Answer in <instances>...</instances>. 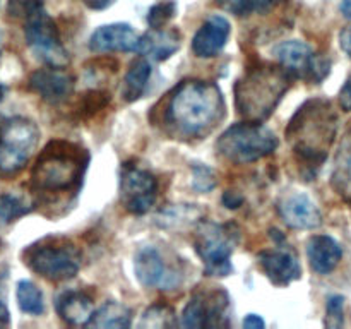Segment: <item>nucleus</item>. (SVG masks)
I'll list each match as a JSON object with an SVG mask.
<instances>
[{
  "instance_id": "4",
  "label": "nucleus",
  "mask_w": 351,
  "mask_h": 329,
  "mask_svg": "<svg viewBox=\"0 0 351 329\" xmlns=\"http://www.w3.org/2000/svg\"><path fill=\"white\" fill-rule=\"evenodd\" d=\"M88 154L69 141H51L38 156L31 184L38 192H71L79 187Z\"/></svg>"
},
{
  "instance_id": "29",
  "label": "nucleus",
  "mask_w": 351,
  "mask_h": 329,
  "mask_svg": "<svg viewBox=\"0 0 351 329\" xmlns=\"http://www.w3.org/2000/svg\"><path fill=\"white\" fill-rule=\"evenodd\" d=\"M175 12H177L175 2L156 3V5L151 7L149 12H147V24H149L151 27L165 26V24L175 16Z\"/></svg>"
},
{
  "instance_id": "33",
  "label": "nucleus",
  "mask_w": 351,
  "mask_h": 329,
  "mask_svg": "<svg viewBox=\"0 0 351 329\" xmlns=\"http://www.w3.org/2000/svg\"><path fill=\"white\" fill-rule=\"evenodd\" d=\"M339 105L346 112H351V79L343 86L341 91H339Z\"/></svg>"
},
{
  "instance_id": "26",
  "label": "nucleus",
  "mask_w": 351,
  "mask_h": 329,
  "mask_svg": "<svg viewBox=\"0 0 351 329\" xmlns=\"http://www.w3.org/2000/svg\"><path fill=\"white\" fill-rule=\"evenodd\" d=\"M173 326H177V317H175L173 308L163 304L151 305V307L144 312L139 322V328L146 329H163L173 328Z\"/></svg>"
},
{
  "instance_id": "16",
  "label": "nucleus",
  "mask_w": 351,
  "mask_h": 329,
  "mask_svg": "<svg viewBox=\"0 0 351 329\" xmlns=\"http://www.w3.org/2000/svg\"><path fill=\"white\" fill-rule=\"evenodd\" d=\"M278 211L287 226L295 230H312L322 223L321 211L305 194L287 195L278 206Z\"/></svg>"
},
{
  "instance_id": "22",
  "label": "nucleus",
  "mask_w": 351,
  "mask_h": 329,
  "mask_svg": "<svg viewBox=\"0 0 351 329\" xmlns=\"http://www.w3.org/2000/svg\"><path fill=\"white\" fill-rule=\"evenodd\" d=\"M332 187L351 204V129L343 136L332 167Z\"/></svg>"
},
{
  "instance_id": "10",
  "label": "nucleus",
  "mask_w": 351,
  "mask_h": 329,
  "mask_svg": "<svg viewBox=\"0 0 351 329\" xmlns=\"http://www.w3.org/2000/svg\"><path fill=\"white\" fill-rule=\"evenodd\" d=\"M274 55L281 67L287 69L295 77L321 82L329 74V60L315 53L304 41H283L274 48Z\"/></svg>"
},
{
  "instance_id": "7",
  "label": "nucleus",
  "mask_w": 351,
  "mask_h": 329,
  "mask_svg": "<svg viewBox=\"0 0 351 329\" xmlns=\"http://www.w3.org/2000/svg\"><path fill=\"white\" fill-rule=\"evenodd\" d=\"M40 141L36 123L23 117L7 119L0 123V175L19 173L33 156Z\"/></svg>"
},
{
  "instance_id": "2",
  "label": "nucleus",
  "mask_w": 351,
  "mask_h": 329,
  "mask_svg": "<svg viewBox=\"0 0 351 329\" xmlns=\"http://www.w3.org/2000/svg\"><path fill=\"white\" fill-rule=\"evenodd\" d=\"M336 122L335 110L326 99H311L298 108L287 129L298 160L305 161L307 167H321L335 141Z\"/></svg>"
},
{
  "instance_id": "21",
  "label": "nucleus",
  "mask_w": 351,
  "mask_h": 329,
  "mask_svg": "<svg viewBox=\"0 0 351 329\" xmlns=\"http://www.w3.org/2000/svg\"><path fill=\"white\" fill-rule=\"evenodd\" d=\"M57 312L62 321L72 326H88L95 314V305L89 295L69 290L57 298Z\"/></svg>"
},
{
  "instance_id": "5",
  "label": "nucleus",
  "mask_w": 351,
  "mask_h": 329,
  "mask_svg": "<svg viewBox=\"0 0 351 329\" xmlns=\"http://www.w3.org/2000/svg\"><path fill=\"white\" fill-rule=\"evenodd\" d=\"M216 147L221 156L233 163H252L276 151L278 137L259 122H243L223 132Z\"/></svg>"
},
{
  "instance_id": "37",
  "label": "nucleus",
  "mask_w": 351,
  "mask_h": 329,
  "mask_svg": "<svg viewBox=\"0 0 351 329\" xmlns=\"http://www.w3.org/2000/svg\"><path fill=\"white\" fill-rule=\"evenodd\" d=\"M223 202L226 204V208H239L242 204V197H237L235 192H226Z\"/></svg>"
},
{
  "instance_id": "35",
  "label": "nucleus",
  "mask_w": 351,
  "mask_h": 329,
  "mask_svg": "<svg viewBox=\"0 0 351 329\" xmlns=\"http://www.w3.org/2000/svg\"><path fill=\"white\" fill-rule=\"evenodd\" d=\"M264 321L256 314H249L245 319H243V328H252V329H259L264 328Z\"/></svg>"
},
{
  "instance_id": "25",
  "label": "nucleus",
  "mask_w": 351,
  "mask_h": 329,
  "mask_svg": "<svg viewBox=\"0 0 351 329\" xmlns=\"http://www.w3.org/2000/svg\"><path fill=\"white\" fill-rule=\"evenodd\" d=\"M17 305L23 312L31 315H40L45 310V302H43V293H41L40 288L36 287L31 281L23 280L17 283Z\"/></svg>"
},
{
  "instance_id": "14",
  "label": "nucleus",
  "mask_w": 351,
  "mask_h": 329,
  "mask_svg": "<svg viewBox=\"0 0 351 329\" xmlns=\"http://www.w3.org/2000/svg\"><path fill=\"white\" fill-rule=\"evenodd\" d=\"M75 79L64 67H48L33 72L29 77V88L48 103H60L72 95Z\"/></svg>"
},
{
  "instance_id": "31",
  "label": "nucleus",
  "mask_w": 351,
  "mask_h": 329,
  "mask_svg": "<svg viewBox=\"0 0 351 329\" xmlns=\"http://www.w3.org/2000/svg\"><path fill=\"white\" fill-rule=\"evenodd\" d=\"M41 9V0H9V14L12 17H27Z\"/></svg>"
},
{
  "instance_id": "38",
  "label": "nucleus",
  "mask_w": 351,
  "mask_h": 329,
  "mask_svg": "<svg viewBox=\"0 0 351 329\" xmlns=\"http://www.w3.org/2000/svg\"><path fill=\"white\" fill-rule=\"evenodd\" d=\"M341 10L345 12L346 17H350V19H351V0H345V2H343Z\"/></svg>"
},
{
  "instance_id": "27",
  "label": "nucleus",
  "mask_w": 351,
  "mask_h": 329,
  "mask_svg": "<svg viewBox=\"0 0 351 329\" xmlns=\"http://www.w3.org/2000/svg\"><path fill=\"white\" fill-rule=\"evenodd\" d=\"M283 2L287 0H228L225 7L237 16H250V14L267 12Z\"/></svg>"
},
{
  "instance_id": "15",
  "label": "nucleus",
  "mask_w": 351,
  "mask_h": 329,
  "mask_svg": "<svg viewBox=\"0 0 351 329\" xmlns=\"http://www.w3.org/2000/svg\"><path fill=\"white\" fill-rule=\"evenodd\" d=\"M141 36L132 26L123 23L106 24L98 27L89 38V48L98 53L106 51H134L139 50Z\"/></svg>"
},
{
  "instance_id": "13",
  "label": "nucleus",
  "mask_w": 351,
  "mask_h": 329,
  "mask_svg": "<svg viewBox=\"0 0 351 329\" xmlns=\"http://www.w3.org/2000/svg\"><path fill=\"white\" fill-rule=\"evenodd\" d=\"M134 269L137 280L144 287L158 288V290H173L182 281V274L173 269L154 247H144L136 254Z\"/></svg>"
},
{
  "instance_id": "32",
  "label": "nucleus",
  "mask_w": 351,
  "mask_h": 329,
  "mask_svg": "<svg viewBox=\"0 0 351 329\" xmlns=\"http://www.w3.org/2000/svg\"><path fill=\"white\" fill-rule=\"evenodd\" d=\"M194 187L197 191L208 192L209 188L215 187V178H213V173L209 168L206 167H197L194 173Z\"/></svg>"
},
{
  "instance_id": "3",
  "label": "nucleus",
  "mask_w": 351,
  "mask_h": 329,
  "mask_svg": "<svg viewBox=\"0 0 351 329\" xmlns=\"http://www.w3.org/2000/svg\"><path fill=\"white\" fill-rule=\"evenodd\" d=\"M291 74L276 65H257L237 82V110L247 122H261L274 112L290 88Z\"/></svg>"
},
{
  "instance_id": "6",
  "label": "nucleus",
  "mask_w": 351,
  "mask_h": 329,
  "mask_svg": "<svg viewBox=\"0 0 351 329\" xmlns=\"http://www.w3.org/2000/svg\"><path fill=\"white\" fill-rule=\"evenodd\" d=\"M24 264L50 281L71 280L81 267V254L67 240L45 239L23 254Z\"/></svg>"
},
{
  "instance_id": "18",
  "label": "nucleus",
  "mask_w": 351,
  "mask_h": 329,
  "mask_svg": "<svg viewBox=\"0 0 351 329\" xmlns=\"http://www.w3.org/2000/svg\"><path fill=\"white\" fill-rule=\"evenodd\" d=\"M230 36V23L221 16H211L195 33L192 50L197 57H216L225 48Z\"/></svg>"
},
{
  "instance_id": "36",
  "label": "nucleus",
  "mask_w": 351,
  "mask_h": 329,
  "mask_svg": "<svg viewBox=\"0 0 351 329\" xmlns=\"http://www.w3.org/2000/svg\"><path fill=\"white\" fill-rule=\"evenodd\" d=\"M117 0H84L86 5L89 7V9H95V10H103L106 9V7L113 5Z\"/></svg>"
},
{
  "instance_id": "28",
  "label": "nucleus",
  "mask_w": 351,
  "mask_h": 329,
  "mask_svg": "<svg viewBox=\"0 0 351 329\" xmlns=\"http://www.w3.org/2000/svg\"><path fill=\"white\" fill-rule=\"evenodd\" d=\"M29 206H27L23 199L17 197V195H0V226L9 225L14 219L21 218L23 215L29 212Z\"/></svg>"
},
{
  "instance_id": "20",
  "label": "nucleus",
  "mask_w": 351,
  "mask_h": 329,
  "mask_svg": "<svg viewBox=\"0 0 351 329\" xmlns=\"http://www.w3.org/2000/svg\"><path fill=\"white\" fill-rule=\"evenodd\" d=\"M180 48V34L175 29H163V27H153L149 33L141 36L139 50L144 57L151 60H167L175 51Z\"/></svg>"
},
{
  "instance_id": "11",
  "label": "nucleus",
  "mask_w": 351,
  "mask_h": 329,
  "mask_svg": "<svg viewBox=\"0 0 351 329\" xmlns=\"http://www.w3.org/2000/svg\"><path fill=\"white\" fill-rule=\"evenodd\" d=\"M230 307L228 293L221 288L197 291L185 305L182 314L184 328H219L226 326V312Z\"/></svg>"
},
{
  "instance_id": "17",
  "label": "nucleus",
  "mask_w": 351,
  "mask_h": 329,
  "mask_svg": "<svg viewBox=\"0 0 351 329\" xmlns=\"http://www.w3.org/2000/svg\"><path fill=\"white\" fill-rule=\"evenodd\" d=\"M257 259H259V264L266 276L276 287H287L291 281L302 276L300 264L290 250H263Z\"/></svg>"
},
{
  "instance_id": "8",
  "label": "nucleus",
  "mask_w": 351,
  "mask_h": 329,
  "mask_svg": "<svg viewBox=\"0 0 351 329\" xmlns=\"http://www.w3.org/2000/svg\"><path fill=\"white\" fill-rule=\"evenodd\" d=\"M239 242V228L232 223H202L195 235V250L209 276H226L233 271L230 257Z\"/></svg>"
},
{
  "instance_id": "23",
  "label": "nucleus",
  "mask_w": 351,
  "mask_h": 329,
  "mask_svg": "<svg viewBox=\"0 0 351 329\" xmlns=\"http://www.w3.org/2000/svg\"><path fill=\"white\" fill-rule=\"evenodd\" d=\"M130 322H132V312L125 305L119 304V302H106L93 314L88 326L99 329H125L129 328Z\"/></svg>"
},
{
  "instance_id": "24",
  "label": "nucleus",
  "mask_w": 351,
  "mask_h": 329,
  "mask_svg": "<svg viewBox=\"0 0 351 329\" xmlns=\"http://www.w3.org/2000/svg\"><path fill=\"white\" fill-rule=\"evenodd\" d=\"M151 77V64L146 58H137L130 64L129 72L125 74L123 79V88H122V96L125 101H136L143 96V93L146 91L147 81Z\"/></svg>"
},
{
  "instance_id": "19",
  "label": "nucleus",
  "mask_w": 351,
  "mask_h": 329,
  "mask_svg": "<svg viewBox=\"0 0 351 329\" xmlns=\"http://www.w3.org/2000/svg\"><path fill=\"white\" fill-rule=\"evenodd\" d=\"M307 256L312 269L317 271L319 274H328L339 264L343 250L331 236L314 235L307 243Z\"/></svg>"
},
{
  "instance_id": "1",
  "label": "nucleus",
  "mask_w": 351,
  "mask_h": 329,
  "mask_svg": "<svg viewBox=\"0 0 351 329\" xmlns=\"http://www.w3.org/2000/svg\"><path fill=\"white\" fill-rule=\"evenodd\" d=\"M225 115L223 95L215 82L184 81L168 95L161 122L180 137H202Z\"/></svg>"
},
{
  "instance_id": "39",
  "label": "nucleus",
  "mask_w": 351,
  "mask_h": 329,
  "mask_svg": "<svg viewBox=\"0 0 351 329\" xmlns=\"http://www.w3.org/2000/svg\"><path fill=\"white\" fill-rule=\"evenodd\" d=\"M5 93H7V88H5V86L0 84V99H2L3 96H5Z\"/></svg>"
},
{
  "instance_id": "9",
  "label": "nucleus",
  "mask_w": 351,
  "mask_h": 329,
  "mask_svg": "<svg viewBox=\"0 0 351 329\" xmlns=\"http://www.w3.org/2000/svg\"><path fill=\"white\" fill-rule=\"evenodd\" d=\"M26 41L40 60L50 67H65L69 53L60 41L53 19L43 9L34 10L26 17Z\"/></svg>"
},
{
  "instance_id": "12",
  "label": "nucleus",
  "mask_w": 351,
  "mask_h": 329,
  "mask_svg": "<svg viewBox=\"0 0 351 329\" xmlns=\"http://www.w3.org/2000/svg\"><path fill=\"white\" fill-rule=\"evenodd\" d=\"M158 195V182L149 171L123 164L120 178V201L132 215H144L153 208Z\"/></svg>"
},
{
  "instance_id": "30",
  "label": "nucleus",
  "mask_w": 351,
  "mask_h": 329,
  "mask_svg": "<svg viewBox=\"0 0 351 329\" xmlns=\"http://www.w3.org/2000/svg\"><path fill=\"white\" fill-rule=\"evenodd\" d=\"M345 298L339 295L329 297L328 305H326V322L328 328H341L345 321Z\"/></svg>"
},
{
  "instance_id": "34",
  "label": "nucleus",
  "mask_w": 351,
  "mask_h": 329,
  "mask_svg": "<svg viewBox=\"0 0 351 329\" xmlns=\"http://www.w3.org/2000/svg\"><path fill=\"white\" fill-rule=\"evenodd\" d=\"M339 45H341L343 50L351 57V27H345L339 34Z\"/></svg>"
}]
</instances>
